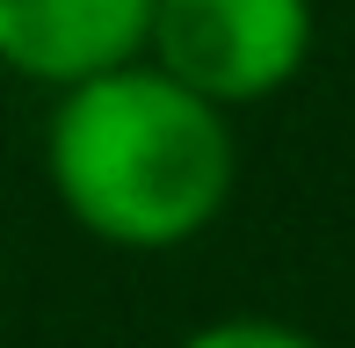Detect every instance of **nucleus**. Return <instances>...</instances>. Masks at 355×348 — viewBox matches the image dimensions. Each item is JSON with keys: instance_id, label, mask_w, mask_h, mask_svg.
Instances as JSON below:
<instances>
[{"instance_id": "obj_1", "label": "nucleus", "mask_w": 355, "mask_h": 348, "mask_svg": "<svg viewBox=\"0 0 355 348\" xmlns=\"http://www.w3.org/2000/svg\"><path fill=\"white\" fill-rule=\"evenodd\" d=\"M44 160H51L58 203L94 240L131 247V254L196 240L232 203L239 182V146L225 109L138 58L80 87H58Z\"/></svg>"}, {"instance_id": "obj_2", "label": "nucleus", "mask_w": 355, "mask_h": 348, "mask_svg": "<svg viewBox=\"0 0 355 348\" xmlns=\"http://www.w3.org/2000/svg\"><path fill=\"white\" fill-rule=\"evenodd\" d=\"M145 44L203 102H261L312 58V0H153Z\"/></svg>"}, {"instance_id": "obj_3", "label": "nucleus", "mask_w": 355, "mask_h": 348, "mask_svg": "<svg viewBox=\"0 0 355 348\" xmlns=\"http://www.w3.org/2000/svg\"><path fill=\"white\" fill-rule=\"evenodd\" d=\"M153 37V0H0V66L44 87H80L131 66Z\"/></svg>"}, {"instance_id": "obj_4", "label": "nucleus", "mask_w": 355, "mask_h": 348, "mask_svg": "<svg viewBox=\"0 0 355 348\" xmlns=\"http://www.w3.org/2000/svg\"><path fill=\"white\" fill-rule=\"evenodd\" d=\"M174 348H319V341L283 327V320H218V327H196V334L174 341Z\"/></svg>"}]
</instances>
